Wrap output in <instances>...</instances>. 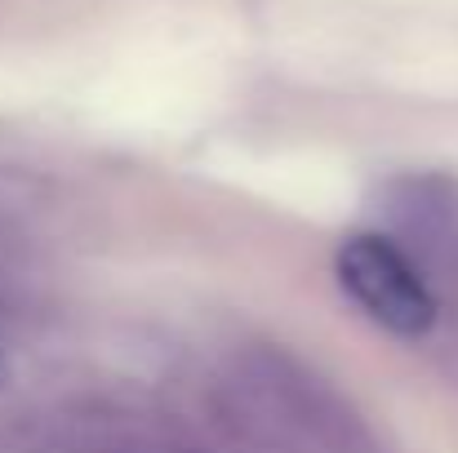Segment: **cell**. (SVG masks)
<instances>
[{"label":"cell","mask_w":458,"mask_h":453,"mask_svg":"<svg viewBox=\"0 0 458 453\" xmlns=\"http://www.w3.org/2000/svg\"><path fill=\"white\" fill-rule=\"evenodd\" d=\"M209 405L236 453H383L360 409L285 347L227 356Z\"/></svg>","instance_id":"1"},{"label":"cell","mask_w":458,"mask_h":453,"mask_svg":"<svg viewBox=\"0 0 458 453\" xmlns=\"http://www.w3.org/2000/svg\"><path fill=\"white\" fill-rule=\"evenodd\" d=\"M343 294L356 302L374 324L396 338H423L437 324L441 302L432 294L419 263L387 231H356L338 245L334 258Z\"/></svg>","instance_id":"2"},{"label":"cell","mask_w":458,"mask_h":453,"mask_svg":"<svg viewBox=\"0 0 458 453\" xmlns=\"http://www.w3.org/2000/svg\"><path fill=\"white\" fill-rule=\"evenodd\" d=\"M387 236L419 263L437 302L458 311V178L450 173H401L383 187Z\"/></svg>","instance_id":"3"},{"label":"cell","mask_w":458,"mask_h":453,"mask_svg":"<svg viewBox=\"0 0 458 453\" xmlns=\"http://www.w3.org/2000/svg\"><path fill=\"white\" fill-rule=\"evenodd\" d=\"M13 453H209L187 427L130 405H67L31 423Z\"/></svg>","instance_id":"4"},{"label":"cell","mask_w":458,"mask_h":453,"mask_svg":"<svg viewBox=\"0 0 458 453\" xmlns=\"http://www.w3.org/2000/svg\"><path fill=\"white\" fill-rule=\"evenodd\" d=\"M9 378V365H4V351H0V382Z\"/></svg>","instance_id":"5"}]
</instances>
